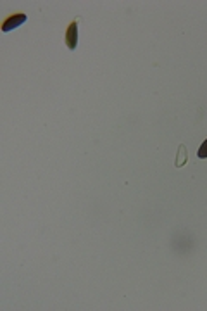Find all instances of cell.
Listing matches in <instances>:
<instances>
[{"instance_id": "6da1fadb", "label": "cell", "mask_w": 207, "mask_h": 311, "mask_svg": "<svg viewBox=\"0 0 207 311\" xmlns=\"http://www.w3.org/2000/svg\"><path fill=\"white\" fill-rule=\"evenodd\" d=\"M26 19H28V16L23 14V13L9 16V18L6 19V23L2 25V31L4 33H9V31H13V30H16V28L21 26L23 23H26Z\"/></svg>"}, {"instance_id": "7a4b0ae2", "label": "cell", "mask_w": 207, "mask_h": 311, "mask_svg": "<svg viewBox=\"0 0 207 311\" xmlns=\"http://www.w3.org/2000/svg\"><path fill=\"white\" fill-rule=\"evenodd\" d=\"M66 45L69 50H74L78 45V23L73 21L66 30Z\"/></svg>"}, {"instance_id": "3957f363", "label": "cell", "mask_w": 207, "mask_h": 311, "mask_svg": "<svg viewBox=\"0 0 207 311\" xmlns=\"http://www.w3.org/2000/svg\"><path fill=\"white\" fill-rule=\"evenodd\" d=\"M198 158L200 159H207V138L204 142H202L200 149H198Z\"/></svg>"}]
</instances>
